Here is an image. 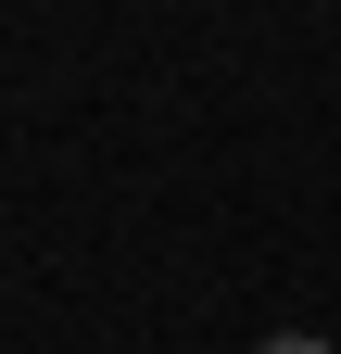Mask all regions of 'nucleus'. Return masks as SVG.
<instances>
[{
	"mask_svg": "<svg viewBox=\"0 0 341 354\" xmlns=\"http://www.w3.org/2000/svg\"><path fill=\"white\" fill-rule=\"evenodd\" d=\"M266 354H329V342H266Z\"/></svg>",
	"mask_w": 341,
	"mask_h": 354,
	"instance_id": "obj_1",
	"label": "nucleus"
}]
</instances>
